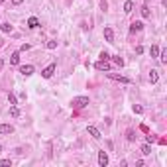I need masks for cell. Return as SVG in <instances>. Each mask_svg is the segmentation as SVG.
<instances>
[{
    "mask_svg": "<svg viewBox=\"0 0 167 167\" xmlns=\"http://www.w3.org/2000/svg\"><path fill=\"white\" fill-rule=\"evenodd\" d=\"M8 102H10V106H14V104H16V94H8Z\"/></svg>",
    "mask_w": 167,
    "mask_h": 167,
    "instance_id": "603a6c76",
    "label": "cell"
},
{
    "mask_svg": "<svg viewBox=\"0 0 167 167\" xmlns=\"http://www.w3.org/2000/svg\"><path fill=\"white\" fill-rule=\"evenodd\" d=\"M0 30H2V32H4V33H10V32H12V26H10V22L2 24V26H0Z\"/></svg>",
    "mask_w": 167,
    "mask_h": 167,
    "instance_id": "9a60e30c",
    "label": "cell"
},
{
    "mask_svg": "<svg viewBox=\"0 0 167 167\" xmlns=\"http://www.w3.org/2000/svg\"><path fill=\"white\" fill-rule=\"evenodd\" d=\"M126 138H128V142H134V140H136V132H134V130H128Z\"/></svg>",
    "mask_w": 167,
    "mask_h": 167,
    "instance_id": "d6986e66",
    "label": "cell"
},
{
    "mask_svg": "<svg viewBox=\"0 0 167 167\" xmlns=\"http://www.w3.org/2000/svg\"><path fill=\"white\" fill-rule=\"evenodd\" d=\"M142 28H144V24H142V22H134V24H132V32H136V30L140 32Z\"/></svg>",
    "mask_w": 167,
    "mask_h": 167,
    "instance_id": "ac0fdd59",
    "label": "cell"
},
{
    "mask_svg": "<svg viewBox=\"0 0 167 167\" xmlns=\"http://www.w3.org/2000/svg\"><path fill=\"white\" fill-rule=\"evenodd\" d=\"M89 104V96H77V98L71 100V106L73 108H85Z\"/></svg>",
    "mask_w": 167,
    "mask_h": 167,
    "instance_id": "6da1fadb",
    "label": "cell"
},
{
    "mask_svg": "<svg viewBox=\"0 0 167 167\" xmlns=\"http://www.w3.org/2000/svg\"><path fill=\"white\" fill-rule=\"evenodd\" d=\"M157 81H159V73H157L155 69H151V71H149V83H151V85H155Z\"/></svg>",
    "mask_w": 167,
    "mask_h": 167,
    "instance_id": "30bf717a",
    "label": "cell"
},
{
    "mask_svg": "<svg viewBox=\"0 0 167 167\" xmlns=\"http://www.w3.org/2000/svg\"><path fill=\"white\" fill-rule=\"evenodd\" d=\"M132 10H134V2H132V0H128V2L124 4V12H126V14H130Z\"/></svg>",
    "mask_w": 167,
    "mask_h": 167,
    "instance_id": "4fadbf2b",
    "label": "cell"
},
{
    "mask_svg": "<svg viewBox=\"0 0 167 167\" xmlns=\"http://www.w3.org/2000/svg\"><path fill=\"white\" fill-rule=\"evenodd\" d=\"M114 63H116V65H120V67H122V65H124V59H122V57H114Z\"/></svg>",
    "mask_w": 167,
    "mask_h": 167,
    "instance_id": "484cf974",
    "label": "cell"
},
{
    "mask_svg": "<svg viewBox=\"0 0 167 167\" xmlns=\"http://www.w3.org/2000/svg\"><path fill=\"white\" fill-rule=\"evenodd\" d=\"M94 69H98V71H110V63L104 61V59H100V61L94 63Z\"/></svg>",
    "mask_w": 167,
    "mask_h": 167,
    "instance_id": "3957f363",
    "label": "cell"
},
{
    "mask_svg": "<svg viewBox=\"0 0 167 167\" xmlns=\"http://www.w3.org/2000/svg\"><path fill=\"white\" fill-rule=\"evenodd\" d=\"M98 165L100 167L108 165V155H106V151H98Z\"/></svg>",
    "mask_w": 167,
    "mask_h": 167,
    "instance_id": "277c9868",
    "label": "cell"
},
{
    "mask_svg": "<svg viewBox=\"0 0 167 167\" xmlns=\"http://www.w3.org/2000/svg\"><path fill=\"white\" fill-rule=\"evenodd\" d=\"M100 8H102V10H106V8H108V4H106V0H100Z\"/></svg>",
    "mask_w": 167,
    "mask_h": 167,
    "instance_id": "f1b7e54d",
    "label": "cell"
},
{
    "mask_svg": "<svg viewBox=\"0 0 167 167\" xmlns=\"http://www.w3.org/2000/svg\"><path fill=\"white\" fill-rule=\"evenodd\" d=\"M140 10H142V16H144V18H149V10H147V6H142Z\"/></svg>",
    "mask_w": 167,
    "mask_h": 167,
    "instance_id": "44dd1931",
    "label": "cell"
},
{
    "mask_svg": "<svg viewBox=\"0 0 167 167\" xmlns=\"http://www.w3.org/2000/svg\"><path fill=\"white\" fill-rule=\"evenodd\" d=\"M2 2H4V0H0V4H2Z\"/></svg>",
    "mask_w": 167,
    "mask_h": 167,
    "instance_id": "1f68e13d",
    "label": "cell"
},
{
    "mask_svg": "<svg viewBox=\"0 0 167 167\" xmlns=\"http://www.w3.org/2000/svg\"><path fill=\"white\" fill-rule=\"evenodd\" d=\"M108 51H100V59H104V61H108Z\"/></svg>",
    "mask_w": 167,
    "mask_h": 167,
    "instance_id": "4316f807",
    "label": "cell"
},
{
    "mask_svg": "<svg viewBox=\"0 0 167 167\" xmlns=\"http://www.w3.org/2000/svg\"><path fill=\"white\" fill-rule=\"evenodd\" d=\"M159 59H161V63H167V49H163V51H161Z\"/></svg>",
    "mask_w": 167,
    "mask_h": 167,
    "instance_id": "7402d4cb",
    "label": "cell"
},
{
    "mask_svg": "<svg viewBox=\"0 0 167 167\" xmlns=\"http://www.w3.org/2000/svg\"><path fill=\"white\" fill-rule=\"evenodd\" d=\"M30 47H32V45H30V43H24L22 47H20V51H28V49H30Z\"/></svg>",
    "mask_w": 167,
    "mask_h": 167,
    "instance_id": "83f0119b",
    "label": "cell"
},
{
    "mask_svg": "<svg viewBox=\"0 0 167 167\" xmlns=\"http://www.w3.org/2000/svg\"><path fill=\"white\" fill-rule=\"evenodd\" d=\"M22 2H24V0H12V4H14V6H20Z\"/></svg>",
    "mask_w": 167,
    "mask_h": 167,
    "instance_id": "4dcf8cb0",
    "label": "cell"
},
{
    "mask_svg": "<svg viewBox=\"0 0 167 167\" xmlns=\"http://www.w3.org/2000/svg\"><path fill=\"white\" fill-rule=\"evenodd\" d=\"M134 112H136V114H142V112H144V108H142L140 104H134Z\"/></svg>",
    "mask_w": 167,
    "mask_h": 167,
    "instance_id": "d4e9b609",
    "label": "cell"
},
{
    "mask_svg": "<svg viewBox=\"0 0 167 167\" xmlns=\"http://www.w3.org/2000/svg\"><path fill=\"white\" fill-rule=\"evenodd\" d=\"M145 140H147V144H151V142H155V138H153V136H151V134H149V136H147V138H145Z\"/></svg>",
    "mask_w": 167,
    "mask_h": 167,
    "instance_id": "f546056e",
    "label": "cell"
},
{
    "mask_svg": "<svg viewBox=\"0 0 167 167\" xmlns=\"http://www.w3.org/2000/svg\"><path fill=\"white\" fill-rule=\"evenodd\" d=\"M55 47H57V41H55V39L47 41V49H55Z\"/></svg>",
    "mask_w": 167,
    "mask_h": 167,
    "instance_id": "cb8c5ba5",
    "label": "cell"
},
{
    "mask_svg": "<svg viewBox=\"0 0 167 167\" xmlns=\"http://www.w3.org/2000/svg\"><path fill=\"white\" fill-rule=\"evenodd\" d=\"M55 63H51V65H47V67H45V69H43V71H41V77H43V79H49V77H51V75H53V73H55Z\"/></svg>",
    "mask_w": 167,
    "mask_h": 167,
    "instance_id": "7a4b0ae2",
    "label": "cell"
},
{
    "mask_svg": "<svg viewBox=\"0 0 167 167\" xmlns=\"http://www.w3.org/2000/svg\"><path fill=\"white\" fill-rule=\"evenodd\" d=\"M0 149H2V147H0Z\"/></svg>",
    "mask_w": 167,
    "mask_h": 167,
    "instance_id": "d6a6232c",
    "label": "cell"
},
{
    "mask_svg": "<svg viewBox=\"0 0 167 167\" xmlns=\"http://www.w3.org/2000/svg\"><path fill=\"white\" fill-rule=\"evenodd\" d=\"M12 132H14L12 124H0V134H12Z\"/></svg>",
    "mask_w": 167,
    "mask_h": 167,
    "instance_id": "ba28073f",
    "label": "cell"
},
{
    "mask_svg": "<svg viewBox=\"0 0 167 167\" xmlns=\"http://www.w3.org/2000/svg\"><path fill=\"white\" fill-rule=\"evenodd\" d=\"M10 63H12V65H18V63H20V51L12 53V57H10Z\"/></svg>",
    "mask_w": 167,
    "mask_h": 167,
    "instance_id": "7c38bea8",
    "label": "cell"
},
{
    "mask_svg": "<svg viewBox=\"0 0 167 167\" xmlns=\"http://www.w3.org/2000/svg\"><path fill=\"white\" fill-rule=\"evenodd\" d=\"M142 153H144V155H149V153H151V144H144L142 145Z\"/></svg>",
    "mask_w": 167,
    "mask_h": 167,
    "instance_id": "5bb4252c",
    "label": "cell"
},
{
    "mask_svg": "<svg viewBox=\"0 0 167 167\" xmlns=\"http://www.w3.org/2000/svg\"><path fill=\"white\" fill-rule=\"evenodd\" d=\"M10 116H14V118H18V116H20V110H18V106H16V104L10 106Z\"/></svg>",
    "mask_w": 167,
    "mask_h": 167,
    "instance_id": "2e32d148",
    "label": "cell"
},
{
    "mask_svg": "<svg viewBox=\"0 0 167 167\" xmlns=\"http://www.w3.org/2000/svg\"><path fill=\"white\" fill-rule=\"evenodd\" d=\"M108 77H110V79H114V81H120V83H124V85H126V83H130V79H128V77L116 75V73H108Z\"/></svg>",
    "mask_w": 167,
    "mask_h": 167,
    "instance_id": "52a82bcc",
    "label": "cell"
},
{
    "mask_svg": "<svg viewBox=\"0 0 167 167\" xmlns=\"http://www.w3.org/2000/svg\"><path fill=\"white\" fill-rule=\"evenodd\" d=\"M104 37H106L108 43H114V32H112V28H104Z\"/></svg>",
    "mask_w": 167,
    "mask_h": 167,
    "instance_id": "8992f818",
    "label": "cell"
},
{
    "mask_svg": "<svg viewBox=\"0 0 167 167\" xmlns=\"http://www.w3.org/2000/svg\"><path fill=\"white\" fill-rule=\"evenodd\" d=\"M10 165H12L10 159H0V167H10Z\"/></svg>",
    "mask_w": 167,
    "mask_h": 167,
    "instance_id": "ffe728a7",
    "label": "cell"
},
{
    "mask_svg": "<svg viewBox=\"0 0 167 167\" xmlns=\"http://www.w3.org/2000/svg\"><path fill=\"white\" fill-rule=\"evenodd\" d=\"M87 132H89L90 136L94 138V140H100V138H102V136H100V132L96 130V128H94V126H89V128H87Z\"/></svg>",
    "mask_w": 167,
    "mask_h": 167,
    "instance_id": "9c48e42d",
    "label": "cell"
},
{
    "mask_svg": "<svg viewBox=\"0 0 167 167\" xmlns=\"http://www.w3.org/2000/svg\"><path fill=\"white\" fill-rule=\"evenodd\" d=\"M149 53H151V57H159V47H157V45H151Z\"/></svg>",
    "mask_w": 167,
    "mask_h": 167,
    "instance_id": "e0dca14e",
    "label": "cell"
},
{
    "mask_svg": "<svg viewBox=\"0 0 167 167\" xmlns=\"http://www.w3.org/2000/svg\"><path fill=\"white\" fill-rule=\"evenodd\" d=\"M33 71H35V69H33V65H22V67H20V73H22V75H26V77L33 75Z\"/></svg>",
    "mask_w": 167,
    "mask_h": 167,
    "instance_id": "5b68a950",
    "label": "cell"
},
{
    "mask_svg": "<svg viewBox=\"0 0 167 167\" xmlns=\"http://www.w3.org/2000/svg\"><path fill=\"white\" fill-rule=\"evenodd\" d=\"M37 26H39V22H37V18H30V20H28V28H30V30H33V28H37Z\"/></svg>",
    "mask_w": 167,
    "mask_h": 167,
    "instance_id": "8fae6325",
    "label": "cell"
}]
</instances>
